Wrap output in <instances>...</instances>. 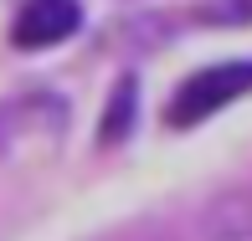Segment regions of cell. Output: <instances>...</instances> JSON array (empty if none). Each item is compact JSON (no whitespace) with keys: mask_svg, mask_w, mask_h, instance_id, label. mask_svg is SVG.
I'll return each instance as SVG.
<instances>
[{"mask_svg":"<svg viewBox=\"0 0 252 241\" xmlns=\"http://www.w3.org/2000/svg\"><path fill=\"white\" fill-rule=\"evenodd\" d=\"M216 231H226V236H252V195L232 200V221H216Z\"/></svg>","mask_w":252,"mask_h":241,"instance_id":"4","label":"cell"},{"mask_svg":"<svg viewBox=\"0 0 252 241\" xmlns=\"http://www.w3.org/2000/svg\"><path fill=\"white\" fill-rule=\"evenodd\" d=\"M247 93H252V62L201 67L196 77H186V82L175 87V98H170V108H165V123H170V129H190V123L221 113L226 103H237Z\"/></svg>","mask_w":252,"mask_h":241,"instance_id":"1","label":"cell"},{"mask_svg":"<svg viewBox=\"0 0 252 241\" xmlns=\"http://www.w3.org/2000/svg\"><path fill=\"white\" fill-rule=\"evenodd\" d=\"M139 82H134V72H124L119 77V87L108 93V108H103V123H98V144L103 149H113V144H124L129 139V129H134V113H139Z\"/></svg>","mask_w":252,"mask_h":241,"instance_id":"3","label":"cell"},{"mask_svg":"<svg viewBox=\"0 0 252 241\" xmlns=\"http://www.w3.org/2000/svg\"><path fill=\"white\" fill-rule=\"evenodd\" d=\"M77 26H83V5L77 0H26L16 10V21H10V41L21 52H36V47L67 41Z\"/></svg>","mask_w":252,"mask_h":241,"instance_id":"2","label":"cell"}]
</instances>
